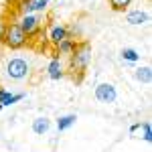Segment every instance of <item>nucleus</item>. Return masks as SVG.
Instances as JSON below:
<instances>
[{
    "mask_svg": "<svg viewBox=\"0 0 152 152\" xmlns=\"http://www.w3.org/2000/svg\"><path fill=\"white\" fill-rule=\"evenodd\" d=\"M0 39H2V43L8 49H20V47H24L26 41H28V37L24 35L23 28L16 23L2 24V26H0Z\"/></svg>",
    "mask_w": 152,
    "mask_h": 152,
    "instance_id": "nucleus-1",
    "label": "nucleus"
},
{
    "mask_svg": "<svg viewBox=\"0 0 152 152\" xmlns=\"http://www.w3.org/2000/svg\"><path fill=\"white\" fill-rule=\"evenodd\" d=\"M89 59H91V51H89V43H81V45H75L73 53H71V71L75 73H83L89 65Z\"/></svg>",
    "mask_w": 152,
    "mask_h": 152,
    "instance_id": "nucleus-2",
    "label": "nucleus"
},
{
    "mask_svg": "<svg viewBox=\"0 0 152 152\" xmlns=\"http://www.w3.org/2000/svg\"><path fill=\"white\" fill-rule=\"evenodd\" d=\"M6 73L10 79H24L28 75V63L24 59H10L6 65Z\"/></svg>",
    "mask_w": 152,
    "mask_h": 152,
    "instance_id": "nucleus-3",
    "label": "nucleus"
},
{
    "mask_svg": "<svg viewBox=\"0 0 152 152\" xmlns=\"http://www.w3.org/2000/svg\"><path fill=\"white\" fill-rule=\"evenodd\" d=\"M116 97H118L116 87H114L112 83H99V85L95 87V99L102 102V104H114Z\"/></svg>",
    "mask_w": 152,
    "mask_h": 152,
    "instance_id": "nucleus-4",
    "label": "nucleus"
},
{
    "mask_svg": "<svg viewBox=\"0 0 152 152\" xmlns=\"http://www.w3.org/2000/svg\"><path fill=\"white\" fill-rule=\"evenodd\" d=\"M39 24H41V20L37 18V16H33V14H26V16H23L20 18V23H18V26L23 28V33L26 37L35 35L37 31H39Z\"/></svg>",
    "mask_w": 152,
    "mask_h": 152,
    "instance_id": "nucleus-5",
    "label": "nucleus"
},
{
    "mask_svg": "<svg viewBox=\"0 0 152 152\" xmlns=\"http://www.w3.org/2000/svg\"><path fill=\"white\" fill-rule=\"evenodd\" d=\"M67 39V28L65 26H61V24H57V26H53L51 28V33H49V41L57 47L61 41H65Z\"/></svg>",
    "mask_w": 152,
    "mask_h": 152,
    "instance_id": "nucleus-6",
    "label": "nucleus"
},
{
    "mask_svg": "<svg viewBox=\"0 0 152 152\" xmlns=\"http://www.w3.org/2000/svg\"><path fill=\"white\" fill-rule=\"evenodd\" d=\"M148 12H144V10H132L128 12V16H126V23L128 24H146L148 23Z\"/></svg>",
    "mask_w": 152,
    "mask_h": 152,
    "instance_id": "nucleus-7",
    "label": "nucleus"
},
{
    "mask_svg": "<svg viewBox=\"0 0 152 152\" xmlns=\"http://www.w3.org/2000/svg\"><path fill=\"white\" fill-rule=\"evenodd\" d=\"M24 97V94H14L12 95L10 91H6V89H0V105L4 107V105H12L16 104V102H20Z\"/></svg>",
    "mask_w": 152,
    "mask_h": 152,
    "instance_id": "nucleus-8",
    "label": "nucleus"
},
{
    "mask_svg": "<svg viewBox=\"0 0 152 152\" xmlns=\"http://www.w3.org/2000/svg\"><path fill=\"white\" fill-rule=\"evenodd\" d=\"M47 73H49V77H51V79H61V77H63V65H61V61H59L57 57L49 63Z\"/></svg>",
    "mask_w": 152,
    "mask_h": 152,
    "instance_id": "nucleus-9",
    "label": "nucleus"
},
{
    "mask_svg": "<svg viewBox=\"0 0 152 152\" xmlns=\"http://www.w3.org/2000/svg\"><path fill=\"white\" fill-rule=\"evenodd\" d=\"M51 128V120L49 118H37V120H33V132L35 134H45L47 130Z\"/></svg>",
    "mask_w": 152,
    "mask_h": 152,
    "instance_id": "nucleus-10",
    "label": "nucleus"
},
{
    "mask_svg": "<svg viewBox=\"0 0 152 152\" xmlns=\"http://www.w3.org/2000/svg\"><path fill=\"white\" fill-rule=\"evenodd\" d=\"M75 120H77V116H75V114H69V116L59 118V120H57V130H59V132H63V130L71 128V126L75 124Z\"/></svg>",
    "mask_w": 152,
    "mask_h": 152,
    "instance_id": "nucleus-11",
    "label": "nucleus"
},
{
    "mask_svg": "<svg viewBox=\"0 0 152 152\" xmlns=\"http://www.w3.org/2000/svg\"><path fill=\"white\" fill-rule=\"evenodd\" d=\"M75 45H77L75 39H69V37H67L65 41H61V43L57 45V49H59V53H63V55H71L73 49H75Z\"/></svg>",
    "mask_w": 152,
    "mask_h": 152,
    "instance_id": "nucleus-12",
    "label": "nucleus"
},
{
    "mask_svg": "<svg viewBox=\"0 0 152 152\" xmlns=\"http://www.w3.org/2000/svg\"><path fill=\"white\" fill-rule=\"evenodd\" d=\"M136 79L142 81V83H150L152 69H150V67H138V69H136Z\"/></svg>",
    "mask_w": 152,
    "mask_h": 152,
    "instance_id": "nucleus-13",
    "label": "nucleus"
},
{
    "mask_svg": "<svg viewBox=\"0 0 152 152\" xmlns=\"http://www.w3.org/2000/svg\"><path fill=\"white\" fill-rule=\"evenodd\" d=\"M122 59L128 61V63H136V61L140 59V55H138V51H134V49H124V51H122Z\"/></svg>",
    "mask_w": 152,
    "mask_h": 152,
    "instance_id": "nucleus-14",
    "label": "nucleus"
},
{
    "mask_svg": "<svg viewBox=\"0 0 152 152\" xmlns=\"http://www.w3.org/2000/svg\"><path fill=\"white\" fill-rule=\"evenodd\" d=\"M142 128V132H144V136H142V140L144 142H152V128H150V122H142V124H138Z\"/></svg>",
    "mask_w": 152,
    "mask_h": 152,
    "instance_id": "nucleus-15",
    "label": "nucleus"
},
{
    "mask_svg": "<svg viewBox=\"0 0 152 152\" xmlns=\"http://www.w3.org/2000/svg\"><path fill=\"white\" fill-rule=\"evenodd\" d=\"M18 8H20V14H23V16L31 14V12H33V0H23Z\"/></svg>",
    "mask_w": 152,
    "mask_h": 152,
    "instance_id": "nucleus-16",
    "label": "nucleus"
},
{
    "mask_svg": "<svg viewBox=\"0 0 152 152\" xmlns=\"http://www.w3.org/2000/svg\"><path fill=\"white\" fill-rule=\"evenodd\" d=\"M130 2L132 0H110V4H112L114 10H124L126 6H130Z\"/></svg>",
    "mask_w": 152,
    "mask_h": 152,
    "instance_id": "nucleus-17",
    "label": "nucleus"
},
{
    "mask_svg": "<svg viewBox=\"0 0 152 152\" xmlns=\"http://www.w3.org/2000/svg\"><path fill=\"white\" fill-rule=\"evenodd\" d=\"M47 4V0H33V10H45Z\"/></svg>",
    "mask_w": 152,
    "mask_h": 152,
    "instance_id": "nucleus-18",
    "label": "nucleus"
},
{
    "mask_svg": "<svg viewBox=\"0 0 152 152\" xmlns=\"http://www.w3.org/2000/svg\"><path fill=\"white\" fill-rule=\"evenodd\" d=\"M0 110H2V105H0Z\"/></svg>",
    "mask_w": 152,
    "mask_h": 152,
    "instance_id": "nucleus-19",
    "label": "nucleus"
},
{
    "mask_svg": "<svg viewBox=\"0 0 152 152\" xmlns=\"http://www.w3.org/2000/svg\"><path fill=\"white\" fill-rule=\"evenodd\" d=\"M47 2H51V0H47Z\"/></svg>",
    "mask_w": 152,
    "mask_h": 152,
    "instance_id": "nucleus-20",
    "label": "nucleus"
}]
</instances>
